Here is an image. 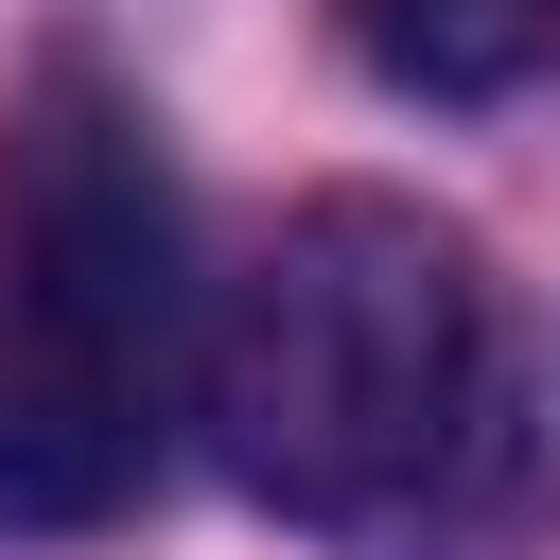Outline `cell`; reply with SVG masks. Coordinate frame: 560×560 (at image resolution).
<instances>
[{
  "instance_id": "2",
  "label": "cell",
  "mask_w": 560,
  "mask_h": 560,
  "mask_svg": "<svg viewBox=\"0 0 560 560\" xmlns=\"http://www.w3.org/2000/svg\"><path fill=\"white\" fill-rule=\"evenodd\" d=\"M175 420V192L105 70L0 122V525H105Z\"/></svg>"
},
{
  "instance_id": "1",
  "label": "cell",
  "mask_w": 560,
  "mask_h": 560,
  "mask_svg": "<svg viewBox=\"0 0 560 560\" xmlns=\"http://www.w3.org/2000/svg\"><path fill=\"white\" fill-rule=\"evenodd\" d=\"M210 438L280 525H420L490 455V280L402 192H315L210 298Z\"/></svg>"
},
{
  "instance_id": "3",
  "label": "cell",
  "mask_w": 560,
  "mask_h": 560,
  "mask_svg": "<svg viewBox=\"0 0 560 560\" xmlns=\"http://www.w3.org/2000/svg\"><path fill=\"white\" fill-rule=\"evenodd\" d=\"M350 18V52L385 70V88H420V105H490V88H525L542 52H560V0H332Z\"/></svg>"
}]
</instances>
